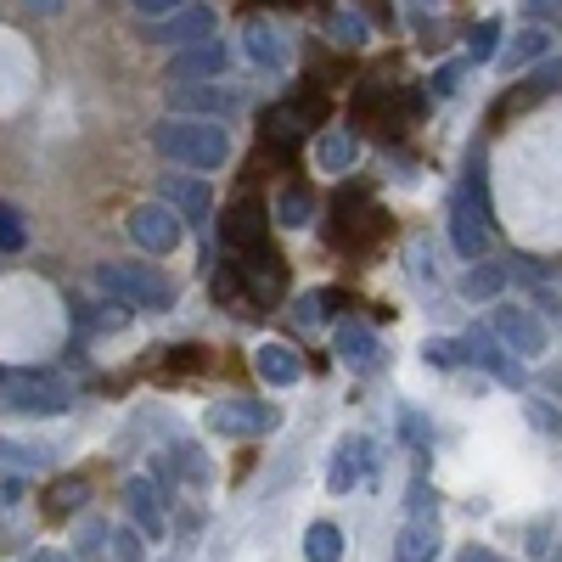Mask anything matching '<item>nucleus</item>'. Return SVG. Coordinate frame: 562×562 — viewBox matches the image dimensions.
<instances>
[{
    "mask_svg": "<svg viewBox=\"0 0 562 562\" xmlns=\"http://www.w3.org/2000/svg\"><path fill=\"white\" fill-rule=\"evenodd\" d=\"M439 506L434 512H411L405 529L394 535V562H434L439 557Z\"/></svg>",
    "mask_w": 562,
    "mask_h": 562,
    "instance_id": "0eeeda50",
    "label": "nucleus"
},
{
    "mask_svg": "<svg viewBox=\"0 0 562 562\" xmlns=\"http://www.w3.org/2000/svg\"><path fill=\"white\" fill-rule=\"evenodd\" d=\"M225 63H231V52H225L220 40H198V45H180V57L169 63V79L175 85L180 79H220Z\"/></svg>",
    "mask_w": 562,
    "mask_h": 562,
    "instance_id": "9b49d317",
    "label": "nucleus"
},
{
    "mask_svg": "<svg viewBox=\"0 0 562 562\" xmlns=\"http://www.w3.org/2000/svg\"><path fill=\"white\" fill-rule=\"evenodd\" d=\"M338 304H344V293H338V288H321V293L299 299V310H293V315H299V326H321V321L333 315Z\"/></svg>",
    "mask_w": 562,
    "mask_h": 562,
    "instance_id": "cd10ccee",
    "label": "nucleus"
},
{
    "mask_svg": "<svg viewBox=\"0 0 562 562\" xmlns=\"http://www.w3.org/2000/svg\"><path fill=\"white\" fill-rule=\"evenodd\" d=\"M326 34H333L338 45H349V52H360V45L371 40V29H366L360 12H333V18H326Z\"/></svg>",
    "mask_w": 562,
    "mask_h": 562,
    "instance_id": "bb28decb",
    "label": "nucleus"
},
{
    "mask_svg": "<svg viewBox=\"0 0 562 562\" xmlns=\"http://www.w3.org/2000/svg\"><path fill=\"white\" fill-rule=\"evenodd\" d=\"M535 304H540L551 321H562V299H557V293H535Z\"/></svg>",
    "mask_w": 562,
    "mask_h": 562,
    "instance_id": "ea45409f",
    "label": "nucleus"
},
{
    "mask_svg": "<svg viewBox=\"0 0 562 562\" xmlns=\"http://www.w3.org/2000/svg\"><path fill=\"white\" fill-rule=\"evenodd\" d=\"M259 135L270 140L276 153H288L293 140H304V108H299V102H293V108H270L265 124H259Z\"/></svg>",
    "mask_w": 562,
    "mask_h": 562,
    "instance_id": "4be33fe9",
    "label": "nucleus"
},
{
    "mask_svg": "<svg viewBox=\"0 0 562 562\" xmlns=\"http://www.w3.org/2000/svg\"><path fill=\"white\" fill-rule=\"evenodd\" d=\"M130 7H135V12H153V18H158V12H180L186 0H130Z\"/></svg>",
    "mask_w": 562,
    "mask_h": 562,
    "instance_id": "4c0bfd02",
    "label": "nucleus"
},
{
    "mask_svg": "<svg viewBox=\"0 0 562 562\" xmlns=\"http://www.w3.org/2000/svg\"><path fill=\"white\" fill-rule=\"evenodd\" d=\"M524 416L535 422V428H540L546 439H562V416H557V411H551L546 400H524Z\"/></svg>",
    "mask_w": 562,
    "mask_h": 562,
    "instance_id": "473e14b6",
    "label": "nucleus"
},
{
    "mask_svg": "<svg viewBox=\"0 0 562 562\" xmlns=\"http://www.w3.org/2000/svg\"><path fill=\"white\" fill-rule=\"evenodd\" d=\"M29 12H63V0H23Z\"/></svg>",
    "mask_w": 562,
    "mask_h": 562,
    "instance_id": "37998d69",
    "label": "nucleus"
},
{
    "mask_svg": "<svg viewBox=\"0 0 562 562\" xmlns=\"http://www.w3.org/2000/svg\"><path fill=\"white\" fill-rule=\"evenodd\" d=\"M338 360L344 366H355V371H371L383 355H378V333L371 326H360V321H344L338 326Z\"/></svg>",
    "mask_w": 562,
    "mask_h": 562,
    "instance_id": "a211bd4d",
    "label": "nucleus"
},
{
    "mask_svg": "<svg viewBox=\"0 0 562 562\" xmlns=\"http://www.w3.org/2000/svg\"><path fill=\"white\" fill-rule=\"evenodd\" d=\"M501 288H506V270L501 265H473V270H467V281H461V293L473 299V304L479 299H495Z\"/></svg>",
    "mask_w": 562,
    "mask_h": 562,
    "instance_id": "a878e982",
    "label": "nucleus"
},
{
    "mask_svg": "<svg viewBox=\"0 0 562 562\" xmlns=\"http://www.w3.org/2000/svg\"><path fill=\"white\" fill-rule=\"evenodd\" d=\"M551 90H562V63H546V68H540L535 79H524V85H512V90H506V97L495 102V113H490V119H495V124H506L512 113H524V108H535V102H546V97H551Z\"/></svg>",
    "mask_w": 562,
    "mask_h": 562,
    "instance_id": "1a4fd4ad",
    "label": "nucleus"
},
{
    "mask_svg": "<svg viewBox=\"0 0 562 562\" xmlns=\"http://www.w3.org/2000/svg\"><path fill=\"white\" fill-rule=\"evenodd\" d=\"M546 52H551V29H546V23H535V29H524V34H518V45H512V52H506L501 63H506L512 74H518V68L540 63Z\"/></svg>",
    "mask_w": 562,
    "mask_h": 562,
    "instance_id": "5701e85b",
    "label": "nucleus"
},
{
    "mask_svg": "<svg viewBox=\"0 0 562 562\" xmlns=\"http://www.w3.org/2000/svg\"><path fill=\"white\" fill-rule=\"evenodd\" d=\"M153 147L186 169H220L231 158V130L220 119H164L153 130Z\"/></svg>",
    "mask_w": 562,
    "mask_h": 562,
    "instance_id": "f257e3e1",
    "label": "nucleus"
},
{
    "mask_svg": "<svg viewBox=\"0 0 562 562\" xmlns=\"http://www.w3.org/2000/svg\"><path fill=\"white\" fill-rule=\"evenodd\" d=\"M124 506H130V518H135V529L147 535V540H158V535H169L164 524V506H158V484L153 479H130L124 484Z\"/></svg>",
    "mask_w": 562,
    "mask_h": 562,
    "instance_id": "2eb2a0df",
    "label": "nucleus"
},
{
    "mask_svg": "<svg viewBox=\"0 0 562 562\" xmlns=\"http://www.w3.org/2000/svg\"><path fill=\"white\" fill-rule=\"evenodd\" d=\"M490 333L512 349V355H546V321L535 315V310H524V304H495L490 310Z\"/></svg>",
    "mask_w": 562,
    "mask_h": 562,
    "instance_id": "20e7f679",
    "label": "nucleus"
},
{
    "mask_svg": "<svg viewBox=\"0 0 562 562\" xmlns=\"http://www.w3.org/2000/svg\"><path fill=\"white\" fill-rule=\"evenodd\" d=\"M130 237L147 248V254H175L180 237H186V220L169 209V203H140L130 214Z\"/></svg>",
    "mask_w": 562,
    "mask_h": 562,
    "instance_id": "39448f33",
    "label": "nucleus"
},
{
    "mask_svg": "<svg viewBox=\"0 0 562 562\" xmlns=\"http://www.w3.org/2000/svg\"><path fill=\"white\" fill-rule=\"evenodd\" d=\"M265 231H270V220H265V209H254V203H237V209H225V214H220V237H225L231 254L265 248Z\"/></svg>",
    "mask_w": 562,
    "mask_h": 562,
    "instance_id": "ddd939ff",
    "label": "nucleus"
},
{
    "mask_svg": "<svg viewBox=\"0 0 562 562\" xmlns=\"http://www.w3.org/2000/svg\"><path fill=\"white\" fill-rule=\"evenodd\" d=\"M12 405L18 411H29V416H63L68 405H74V394L63 389V383H18V394H12Z\"/></svg>",
    "mask_w": 562,
    "mask_h": 562,
    "instance_id": "aec40b11",
    "label": "nucleus"
},
{
    "mask_svg": "<svg viewBox=\"0 0 562 562\" xmlns=\"http://www.w3.org/2000/svg\"><path fill=\"white\" fill-rule=\"evenodd\" d=\"M243 52L265 68V74H281L288 68V45H281V34L270 29V23H248V34H243Z\"/></svg>",
    "mask_w": 562,
    "mask_h": 562,
    "instance_id": "412c9836",
    "label": "nucleus"
},
{
    "mask_svg": "<svg viewBox=\"0 0 562 562\" xmlns=\"http://www.w3.org/2000/svg\"><path fill=\"white\" fill-rule=\"evenodd\" d=\"M0 461H7V467H29V473H34V467H45L52 456H45V450H29V445H7V439H0Z\"/></svg>",
    "mask_w": 562,
    "mask_h": 562,
    "instance_id": "72a5a7b5",
    "label": "nucleus"
},
{
    "mask_svg": "<svg viewBox=\"0 0 562 562\" xmlns=\"http://www.w3.org/2000/svg\"><path fill=\"white\" fill-rule=\"evenodd\" d=\"M405 434H411L416 445H428V422H422V416H405Z\"/></svg>",
    "mask_w": 562,
    "mask_h": 562,
    "instance_id": "a19ab883",
    "label": "nucleus"
},
{
    "mask_svg": "<svg viewBox=\"0 0 562 562\" xmlns=\"http://www.w3.org/2000/svg\"><path fill=\"white\" fill-rule=\"evenodd\" d=\"M29 248V225L12 203H0V254H23Z\"/></svg>",
    "mask_w": 562,
    "mask_h": 562,
    "instance_id": "c85d7f7f",
    "label": "nucleus"
},
{
    "mask_svg": "<svg viewBox=\"0 0 562 562\" xmlns=\"http://www.w3.org/2000/svg\"><path fill=\"white\" fill-rule=\"evenodd\" d=\"M450 243H456L461 259H484V248H490V214L467 192L450 198Z\"/></svg>",
    "mask_w": 562,
    "mask_h": 562,
    "instance_id": "423d86ee",
    "label": "nucleus"
},
{
    "mask_svg": "<svg viewBox=\"0 0 562 562\" xmlns=\"http://www.w3.org/2000/svg\"><path fill=\"white\" fill-rule=\"evenodd\" d=\"M85 495H90V490H85L79 479H68V484H57L52 495H45V512H52V518H63V512H74V506H85Z\"/></svg>",
    "mask_w": 562,
    "mask_h": 562,
    "instance_id": "2f4dec72",
    "label": "nucleus"
},
{
    "mask_svg": "<svg viewBox=\"0 0 562 562\" xmlns=\"http://www.w3.org/2000/svg\"><path fill=\"white\" fill-rule=\"evenodd\" d=\"M147 40H158V45H198V40H214V7H186V12H175V18H164L158 29H147Z\"/></svg>",
    "mask_w": 562,
    "mask_h": 562,
    "instance_id": "9d476101",
    "label": "nucleus"
},
{
    "mask_svg": "<svg viewBox=\"0 0 562 562\" xmlns=\"http://www.w3.org/2000/svg\"><path fill=\"white\" fill-rule=\"evenodd\" d=\"M203 422H209L214 439H254V434L276 428V405H265V400H220V405H209Z\"/></svg>",
    "mask_w": 562,
    "mask_h": 562,
    "instance_id": "7ed1b4c3",
    "label": "nucleus"
},
{
    "mask_svg": "<svg viewBox=\"0 0 562 562\" xmlns=\"http://www.w3.org/2000/svg\"><path fill=\"white\" fill-rule=\"evenodd\" d=\"M113 551H119L124 562H135V557H140V540H135L130 529H119V535H113Z\"/></svg>",
    "mask_w": 562,
    "mask_h": 562,
    "instance_id": "e433bc0d",
    "label": "nucleus"
},
{
    "mask_svg": "<svg viewBox=\"0 0 562 562\" xmlns=\"http://www.w3.org/2000/svg\"><path fill=\"white\" fill-rule=\"evenodd\" d=\"M366 473H371V450H366V439H349V445L333 456V473H326V490H333V495H349Z\"/></svg>",
    "mask_w": 562,
    "mask_h": 562,
    "instance_id": "f3484780",
    "label": "nucleus"
},
{
    "mask_svg": "<svg viewBox=\"0 0 562 562\" xmlns=\"http://www.w3.org/2000/svg\"><path fill=\"white\" fill-rule=\"evenodd\" d=\"M304 557H310V562H338V557H344V529L326 524V518L310 524V529H304Z\"/></svg>",
    "mask_w": 562,
    "mask_h": 562,
    "instance_id": "b1692460",
    "label": "nucleus"
},
{
    "mask_svg": "<svg viewBox=\"0 0 562 562\" xmlns=\"http://www.w3.org/2000/svg\"><path fill=\"white\" fill-rule=\"evenodd\" d=\"M97 288L108 299H119V304H135V310H169L175 304V281L158 276L153 265H119V259H108V265H97Z\"/></svg>",
    "mask_w": 562,
    "mask_h": 562,
    "instance_id": "f03ea898",
    "label": "nucleus"
},
{
    "mask_svg": "<svg viewBox=\"0 0 562 562\" xmlns=\"http://www.w3.org/2000/svg\"><path fill=\"white\" fill-rule=\"evenodd\" d=\"M355 158H360V135H355V130H326V135L315 140V169H326V175L355 169Z\"/></svg>",
    "mask_w": 562,
    "mask_h": 562,
    "instance_id": "6ab92c4d",
    "label": "nucleus"
},
{
    "mask_svg": "<svg viewBox=\"0 0 562 562\" xmlns=\"http://www.w3.org/2000/svg\"><path fill=\"white\" fill-rule=\"evenodd\" d=\"M276 220H281V225H293V231H304V225L315 220V198L304 192V186H288V192L276 198Z\"/></svg>",
    "mask_w": 562,
    "mask_h": 562,
    "instance_id": "393cba45",
    "label": "nucleus"
},
{
    "mask_svg": "<svg viewBox=\"0 0 562 562\" xmlns=\"http://www.w3.org/2000/svg\"><path fill=\"white\" fill-rule=\"evenodd\" d=\"M169 108H180V113H198V119H220V113L237 108V97H231V90H220V85L180 79V85L169 90Z\"/></svg>",
    "mask_w": 562,
    "mask_h": 562,
    "instance_id": "4468645a",
    "label": "nucleus"
},
{
    "mask_svg": "<svg viewBox=\"0 0 562 562\" xmlns=\"http://www.w3.org/2000/svg\"><path fill=\"white\" fill-rule=\"evenodd\" d=\"M29 562H68V557H63V551H34Z\"/></svg>",
    "mask_w": 562,
    "mask_h": 562,
    "instance_id": "c03bdc74",
    "label": "nucleus"
},
{
    "mask_svg": "<svg viewBox=\"0 0 562 562\" xmlns=\"http://www.w3.org/2000/svg\"><path fill=\"white\" fill-rule=\"evenodd\" d=\"M0 383H7V371H0Z\"/></svg>",
    "mask_w": 562,
    "mask_h": 562,
    "instance_id": "49530a36",
    "label": "nucleus"
},
{
    "mask_svg": "<svg viewBox=\"0 0 562 562\" xmlns=\"http://www.w3.org/2000/svg\"><path fill=\"white\" fill-rule=\"evenodd\" d=\"M422 360H428V366H439V371H456V366H467V360H461V338H428V344H422Z\"/></svg>",
    "mask_w": 562,
    "mask_h": 562,
    "instance_id": "7c9ffc66",
    "label": "nucleus"
},
{
    "mask_svg": "<svg viewBox=\"0 0 562 562\" xmlns=\"http://www.w3.org/2000/svg\"><path fill=\"white\" fill-rule=\"evenodd\" d=\"M254 371H259L265 383L288 389V383L304 378V360H299V349H288V344H259V349H254Z\"/></svg>",
    "mask_w": 562,
    "mask_h": 562,
    "instance_id": "dca6fc26",
    "label": "nucleus"
},
{
    "mask_svg": "<svg viewBox=\"0 0 562 562\" xmlns=\"http://www.w3.org/2000/svg\"><path fill=\"white\" fill-rule=\"evenodd\" d=\"M276 7H299V0H276Z\"/></svg>",
    "mask_w": 562,
    "mask_h": 562,
    "instance_id": "a18cd8bd",
    "label": "nucleus"
},
{
    "mask_svg": "<svg viewBox=\"0 0 562 562\" xmlns=\"http://www.w3.org/2000/svg\"><path fill=\"white\" fill-rule=\"evenodd\" d=\"M456 85H461V63H445V68L428 79V90H434V97H450Z\"/></svg>",
    "mask_w": 562,
    "mask_h": 562,
    "instance_id": "f704fd0d",
    "label": "nucleus"
},
{
    "mask_svg": "<svg viewBox=\"0 0 562 562\" xmlns=\"http://www.w3.org/2000/svg\"><path fill=\"white\" fill-rule=\"evenodd\" d=\"M23 495V479H0V501H18Z\"/></svg>",
    "mask_w": 562,
    "mask_h": 562,
    "instance_id": "79ce46f5",
    "label": "nucleus"
},
{
    "mask_svg": "<svg viewBox=\"0 0 562 562\" xmlns=\"http://www.w3.org/2000/svg\"><path fill=\"white\" fill-rule=\"evenodd\" d=\"M456 562H501L495 551H484V546H461V557Z\"/></svg>",
    "mask_w": 562,
    "mask_h": 562,
    "instance_id": "58836bf2",
    "label": "nucleus"
},
{
    "mask_svg": "<svg viewBox=\"0 0 562 562\" xmlns=\"http://www.w3.org/2000/svg\"><path fill=\"white\" fill-rule=\"evenodd\" d=\"M501 52V23L495 18H484L473 34H467V57H473V63H490Z\"/></svg>",
    "mask_w": 562,
    "mask_h": 562,
    "instance_id": "c756f323",
    "label": "nucleus"
},
{
    "mask_svg": "<svg viewBox=\"0 0 562 562\" xmlns=\"http://www.w3.org/2000/svg\"><path fill=\"white\" fill-rule=\"evenodd\" d=\"M158 203H169L180 220H209V209H214V192H209L203 180L164 175V180H158Z\"/></svg>",
    "mask_w": 562,
    "mask_h": 562,
    "instance_id": "f8f14e48",
    "label": "nucleus"
},
{
    "mask_svg": "<svg viewBox=\"0 0 562 562\" xmlns=\"http://www.w3.org/2000/svg\"><path fill=\"white\" fill-rule=\"evenodd\" d=\"M557 12H562V0H524V18H535V23H546Z\"/></svg>",
    "mask_w": 562,
    "mask_h": 562,
    "instance_id": "c9c22d12",
    "label": "nucleus"
},
{
    "mask_svg": "<svg viewBox=\"0 0 562 562\" xmlns=\"http://www.w3.org/2000/svg\"><path fill=\"white\" fill-rule=\"evenodd\" d=\"M461 360H473V366H484L490 378H501V383H512V389L524 383V371H518V360H512V355L501 349V338L490 333V326H479V333H467V338H461Z\"/></svg>",
    "mask_w": 562,
    "mask_h": 562,
    "instance_id": "6e6552de",
    "label": "nucleus"
}]
</instances>
